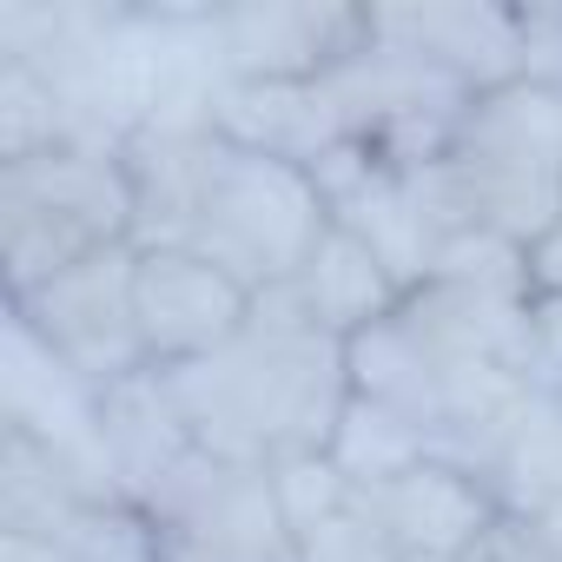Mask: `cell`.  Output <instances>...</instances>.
Instances as JSON below:
<instances>
[{"instance_id": "cell-6", "label": "cell", "mask_w": 562, "mask_h": 562, "mask_svg": "<svg viewBox=\"0 0 562 562\" xmlns=\"http://www.w3.org/2000/svg\"><path fill=\"white\" fill-rule=\"evenodd\" d=\"M133 265H139V245H113V251L47 278L41 292L14 299V312L100 391L133 378V371H153L146 338H139V312H133Z\"/></svg>"}, {"instance_id": "cell-22", "label": "cell", "mask_w": 562, "mask_h": 562, "mask_svg": "<svg viewBox=\"0 0 562 562\" xmlns=\"http://www.w3.org/2000/svg\"><path fill=\"white\" fill-rule=\"evenodd\" d=\"M0 562H87V555L67 549V542L27 536V529H0Z\"/></svg>"}, {"instance_id": "cell-11", "label": "cell", "mask_w": 562, "mask_h": 562, "mask_svg": "<svg viewBox=\"0 0 562 562\" xmlns=\"http://www.w3.org/2000/svg\"><path fill=\"white\" fill-rule=\"evenodd\" d=\"M218 139H232L245 153L292 159L312 172L345 139V126L318 80H232L218 100Z\"/></svg>"}, {"instance_id": "cell-4", "label": "cell", "mask_w": 562, "mask_h": 562, "mask_svg": "<svg viewBox=\"0 0 562 562\" xmlns=\"http://www.w3.org/2000/svg\"><path fill=\"white\" fill-rule=\"evenodd\" d=\"M325 225H331V205L305 166L271 159V153H245V146L212 133L192 251L225 265L245 292H278L305 271Z\"/></svg>"}, {"instance_id": "cell-24", "label": "cell", "mask_w": 562, "mask_h": 562, "mask_svg": "<svg viewBox=\"0 0 562 562\" xmlns=\"http://www.w3.org/2000/svg\"><path fill=\"white\" fill-rule=\"evenodd\" d=\"M404 562H457V555H404Z\"/></svg>"}, {"instance_id": "cell-25", "label": "cell", "mask_w": 562, "mask_h": 562, "mask_svg": "<svg viewBox=\"0 0 562 562\" xmlns=\"http://www.w3.org/2000/svg\"><path fill=\"white\" fill-rule=\"evenodd\" d=\"M153 562H159V555H153Z\"/></svg>"}, {"instance_id": "cell-20", "label": "cell", "mask_w": 562, "mask_h": 562, "mask_svg": "<svg viewBox=\"0 0 562 562\" xmlns=\"http://www.w3.org/2000/svg\"><path fill=\"white\" fill-rule=\"evenodd\" d=\"M470 562H562V555H555V549L522 522V516H503V522L483 536V549H476Z\"/></svg>"}, {"instance_id": "cell-14", "label": "cell", "mask_w": 562, "mask_h": 562, "mask_svg": "<svg viewBox=\"0 0 562 562\" xmlns=\"http://www.w3.org/2000/svg\"><path fill=\"white\" fill-rule=\"evenodd\" d=\"M325 450H331V463L345 470L351 490H378V483L417 470V463L430 457V437H424L411 417H397L391 404L351 391V404H345V417H338V430H331Z\"/></svg>"}, {"instance_id": "cell-18", "label": "cell", "mask_w": 562, "mask_h": 562, "mask_svg": "<svg viewBox=\"0 0 562 562\" xmlns=\"http://www.w3.org/2000/svg\"><path fill=\"white\" fill-rule=\"evenodd\" d=\"M299 562H404V549L358 509V496L338 509V516H325L318 529H305L299 536Z\"/></svg>"}, {"instance_id": "cell-1", "label": "cell", "mask_w": 562, "mask_h": 562, "mask_svg": "<svg viewBox=\"0 0 562 562\" xmlns=\"http://www.w3.org/2000/svg\"><path fill=\"white\" fill-rule=\"evenodd\" d=\"M205 457L265 470L292 450H325L351 404V345L331 338L292 285L258 292L245 331L179 371H159Z\"/></svg>"}, {"instance_id": "cell-2", "label": "cell", "mask_w": 562, "mask_h": 562, "mask_svg": "<svg viewBox=\"0 0 562 562\" xmlns=\"http://www.w3.org/2000/svg\"><path fill=\"white\" fill-rule=\"evenodd\" d=\"M411 186L437 238L476 225L536 245L562 218V87L522 74L496 93H476L450 146L417 166Z\"/></svg>"}, {"instance_id": "cell-10", "label": "cell", "mask_w": 562, "mask_h": 562, "mask_svg": "<svg viewBox=\"0 0 562 562\" xmlns=\"http://www.w3.org/2000/svg\"><path fill=\"white\" fill-rule=\"evenodd\" d=\"M371 34L470 93H496L529 74L522 8H371Z\"/></svg>"}, {"instance_id": "cell-9", "label": "cell", "mask_w": 562, "mask_h": 562, "mask_svg": "<svg viewBox=\"0 0 562 562\" xmlns=\"http://www.w3.org/2000/svg\"><path fill=\"white\" fill-rule=\"evenodd\" d=\"M218 54L232 80H325L371 41V8H218Z\"/></svg>"}, {"instance_id": "cell-21", "label": "cell", "mask_w": 562, "mask_h": 562, "mask_svg": "<svg viewBox=\"0 0 562 562\" xmlns=\"http://www.w3.org/2000/svg\"><path fill=\"white\" fill-rule=\"evenodd\" d=\"M529 292L536 299H562V218L529 245Z\"/></svg>"}, {"instance_id": "cell-15", "label": "cell", "mask_w": 562, "mask_h": 562, "mask_svg": "<svg viewBox=\"0 0 562 562\" xmlns=\"http://www.w3.org/2000/svg\"><path fill=\"white\" fill-rule=\"evenodd\" d=\"M490 490L503 496L509 516H529V509L562 496V391H536L529 397L522 424L509 430V443L496 457Z\"/></svg>"}, {"instance_id": "cell-13", "label": "cell", "mask_w": 562, "mask_h": 562, "mask_svg": "<svg viewBox=\"0 0 562 562\" xmlns=\"http://www.w3.org/2000/svg\"><path fill=\"white\" fill-rule=\"evenodd\" d=\"M292 292H299V305L331 331V338H358V331H371V325H384L397 305H404V285L391 278V265L351 232V225H325V238L312 245V258H305V271L292 278Z\"/></svg>"}, {"instance_id": "cell-5", "label": "cell", "mask_w": 562, "mask_h": 562, "mask_svg": "<svg viewBox=\"0 0 562 562\" xmlns=\"http://www.w3.org/2000/svg\"><path fill=\"white\" fill-rule=\"evenodd\" d=\"M159 562H299V536L271 496L265 470L192 450L153 496Z\"/></svg>"}, {"instance_id": "cell-16", "label": "cell", "mask_w": 562, "mask_h": 562, "mask_svg": "<svg viewBox=\"0 0 562 562\" xmlns=\"http://www.w3.org/2000/svg\"><path fill=\"white\" fill-rule=\"evenodd\" d=\"M54 146H74L54 80L27 60H0V166L41 159Z\"/></svg>"}, {"instance_id": "cell-17", "label": "cell", "mask_w": 562, "mask_h": 562, "mask_svg": "<svg viewBox=\"0 0 562 562\" xmlns=\"http://www.w3.org/2000/svg\"><path fill=\"white\" fill-rule=\"evenodd\" d=\"M265 476H271V496H278V509H285L292 536L318 529L325 516H338V509L358 496V490L345 483V470L331 463V450H292V457L265 463Z\"/></svg>"}, {"instance_id": "cell-23", "label": "cell", "mask_w": 562, "mask_h": 562, "mask_svg": "<svg viewBox=\"0 0 562 562\" xmlns=\"http://www.w3.org/2000/svg\"><path fill=\"white\" fill-rule=\"evenodd\" d=\"M522 522H529V529H536V536H542L555 555H562V496H555V503H542V509H529Z\"/></svg>"}, {"instance_id": "cell-8", "label": "cell", "mask_w": 562, "mask_h": 562, "mask_svg": "<svg viewBox=\"0 0 562 562\" xmlns=\"http://www.w3.org/2000/svg\"><path fill=\"white\" fill-rule=\"evenodd\" d=\"M358 509L404 555H457V562H470L483 549V536L509 516L503 496L490 490V476L443 463V457H424L417 470H404L378 490H358Z\"/></svg>"}, {"instance_id": "cell-19", "label": "cell", "mask_w": 562, "mask_h": 562, "mask_svg": "<svg viewBox=\"0 0 562 562\" xmlns=\"http://www.w3.org/2000/svg\"><path fill=\"white\" fill-rule=\"evenodd\" d=\"M529 378L562 391V299H529Z\"/></svg>"}, {"instance_id": "cell-3", "label": "cell", "mask_w": 562, "mask_h": 562, "mask_svg": "<svg viewBox=\"0 0 562 562\" xmlns=\"http://www.w3.org/2000/svg\"><path fill=\"white\" fill-rule=\"evenodd\" d=\"M0 245L14 299L113 245H133L126 159L100 146H54L41 159L0 166Z\"/></svg>"}, {"instance_id": "cell-12", "label": "cell", "mask_w": 562, "mask_h": 562, "mask_svg": "<svg viewBox=\"0 0 562 562\" xmlns=\"http://www.w3.org/2000/svg\"><path fill=\"white\" fill-rule=\"evenodd\" d=\"M100 430H106V450H113V470H120V490L146 509V496L199 450L179 404H172V384L159 371H133L120 384L100 391Z\"/></svg>"}, {"instance_id": "cell-7", "label": "cell", "mask_w": 562, "mask_h": 562, "mask_svg": "<svg viewBox=\"0 0 562 562\" xmlns=\"http://www.w3.org/2000/svg\"><path fill=\"white\" fill-rule=\"evenodd\" d=\"M251 299L258 292H245L225 265H212L192 245L139 251V265H133V312H139L146 364L153 371H179V364H199V358L225 351L245 331Z\"/></svg>"}]
</instances>
